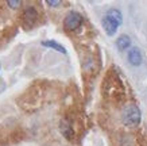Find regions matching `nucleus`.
<instances>
[{"mask_svg":"<svg viewBox=\"0 0 147 146\" xmlns=\"http://www.w3.org/2000/svg\"><path fill=\"white\" fill-rule=\"evenodd\" d=\"M42 45H43V46H47V48H50V49H54V50H57V52H61V53H63V54L66 53L65 48H63L62 45L57 43L55 41H43Z\"/></svg>","mask_w":147,"mask_h":146,"instance_id":"0eeeda50","label":"nucleus"},{"mask_svg":"<svg viewBox=\"0 0 147 146\" xmlns=\"http://www.w3.org/2000/svg\"><path fill=\"white\" fill-rule=\"evenodd\" d=\"M107 15H108V16H111V18H113L115 20H117L119 23H121V14H120V11H119V10H115V8L109 10Z\"/></svg>","mask_w":147,"mask_h":146,"instance_id":"6e6552de","label":"nucleus"},{"mask_svg":"<svg viewBox=\"0 0 147 146\" xmlns=\"http://www.w3.org/2000/svg\"><path fill=\"white\" fill-rule=\"evenodd\" d=\"M129 43H131V39H129V37L127 35H121L117 38V41H116V46H117V49L120 50V52H124V50H127L129 46Z\"/></svg>","mask_w":147,"mask_h":146,"instance_id":"423d86ee","label":"nucleus"},{"mask_svg":"<svg viewBox=\"0 0 147 146\" xmlns=\"http://www.w3.org/2000/svg\"><path fill=\"white\" fill-rule=\"evenodd\" d=\"M128 61L135 67L142 64V54L139 52V49L132 48L131 50H128Z\"/></svg>","mask_w":147,"mask_h":146,"instance_id":"39448f33","label":"nucleus"},{"mask_svg":"<svg viewBox=\"0 0 147 146\" xmlns=\"http://www.w3.org/2000/svg\"><path fill=\"white\" fill-rule=\"evenodd\" d=\"M7 4L9 5V7H11V8H18L19 5L22 4V1H12V0H8V1H7Z\"/></svg>","mask_w":147,"mask_h":146,"instance_id":"1a4fd4ad","label":"nucleus"},{"mask_svg":"<svg viewBox=\"0 0 147 146\" xmlns=\"http://www.w3.org/2000/svg\"><path fill=\"white\" fill-rule=\"evenodd\" d=\"M22 18H23V24H24L27 29H30V27H32L35 24L36 19H38V12H36V10L31 5V7L26 8V11H24L22 15Z\"/></svg>","mask_w":147,"mask_h":146,"instance_id":"7ed1b4c3","label":"nucleus"},{"mask_svg":"<svg viewBox=\"0 0 147 146\" xmlns=\"http://www.w3.org/2000/svg\"><path fill=\"white\" fill-rule=\"evenodd\" d=\"M123 122L125 126L135 127L140 123V110L134 104H129L123 111Z\"/></svg>","mask_w":147,"mask_h":146,"instance_id":"f257e3e1","label":"nucleus"},{"mask_svg":"<svg viewBox=\"0 0 147 146\" xmlns=\"http://www.w3.org/2000/svg\"><path fill=\"white\" fill-rule=\"evenodd\" d=\"M46 3H47L50 7H57V5L61 4V1H59V0H47Z\"/></svg>","mask_w":147,"mask_h":146,"instance_id":"9d476101","label":"nucleus"},{"mask_svg":"<svg viewBox=\"0 0 147 146\" xmlns=\"http://www.w3.org/2000/svg\"><path fill=\"white\" fill-rule=\"evenodd\" d=\"M119 24H120V23L117 22V20H115L113 18L108 16V15L102 19V26H104V30L107 31L108 35H113L116 33V30H117Z\"/></svg>","mask_w":147,"mask_h":146,"instance_id":"20e7f679","label":"nucleus"},{"mask_svg":"<svg viewBox=\"0 0 147 146\" xmlns=\"http://www.w3.org/2000/svg\"><path fill=\"white\" fill-rule=\"evenodd\" d=\"M82 23V16H81L78 12L76 11H71L65 16V20H63V27L66 30H77L78 27L81 26Z\"/></svg>","mask_w":147,"mask_h":146,"instance_id":"f03ea898","label":"nucleus"}]
</instances>
